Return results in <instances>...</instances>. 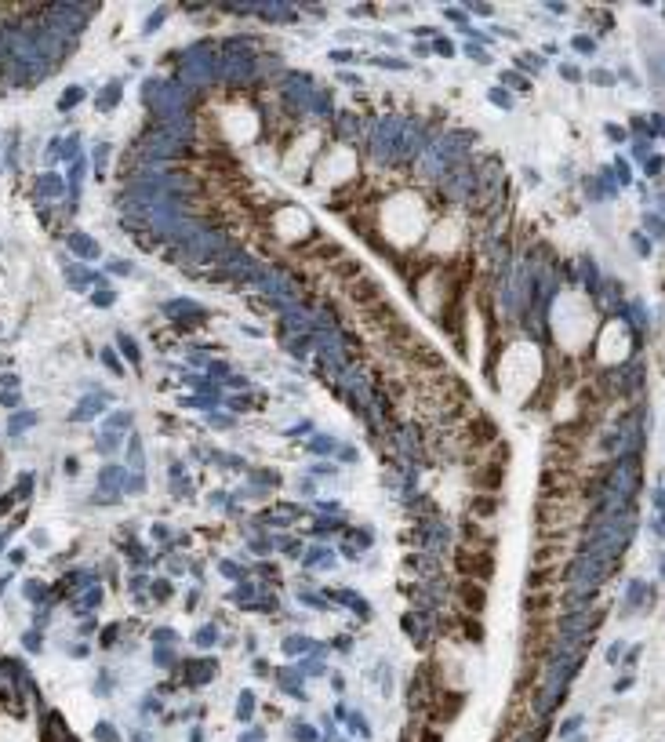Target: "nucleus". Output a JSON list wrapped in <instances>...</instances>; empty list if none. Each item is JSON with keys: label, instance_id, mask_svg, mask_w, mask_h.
I'll list each match as a JSON object with an SVG mask.
<instances>
[{"label": "nucleus", "instance_id": "obj_1", "mask_svg": "<svg viewBox=\"0 0 665 742\" xmlns=\"http://www.w3.org/2000/svg\"><path fill=\"white\" fill-rule=\"evenodd\" d=\"M455 568L465 578H473V583H483V578H491V571H495V557H491V550H473V546H462V550L455 553Z\"/></svg>", "mask_w": 665, "mask_h": 742}, {"label": "nucleus", "instance_id": "obj_2", "mask_svg": "<svg viewBox=\"0 0 665 742\" xmlns=\"http://www.w3.org/2000/svg\"><path fill=\"white\" fill-rule=\"evenodd\" d=\"M349 295H353V302H356V306H364V310H375L378 302H385V299H382V284H378V281H371V277H356V281H349Z\"/></svg>", "mask_w": 665, "mask_h": 742}, {"label": "nucleus", "instance_id": "obj_3", "mask_svg": "<svg viewBox=\"0 0 665 742\" xmlns=\"http://www.w3.org/2000/svg\"><path fill=\"white\" fill-rule=\"evenodd\" d=\"M589 437V423L586 418H571V423H563V426H556L553 429V441L560 444V448H567V451H578V444Z\"/></svg>", "mask_w": 665, "mask_h": 742}, {"label": "nucleus", "instance_id": "obj_4", "mask_svg": "<svg viewBox=\"0 0 665 742\" xmlns=\"http://www.w3.org/2000/svg\"><path fill=\"white\" fill-rule=\"evenodd\" d=\"M455 593H458V604L465 608V615H480L483 604H488V593H483V586L473 583V578H462Z\"/></svg>", "mask_w": 665, "mask_h": 742}, {"label": "nucleus", "instance_id": "obj_5", "mask_svg": "<svg viewBox=\"0 0 665 742\" xmlns=\"http://www.w3.org/2000/svg\"><path fill=\"white\" fill-rule=\"evenodd\" d=\"M473 488L480 491V495H495L498 488H502V462H483V466H476L473 470Z\"/></svg>", "mask_w": 665, "mask_h": 742}, {"label": "nucleus", "instance_id": "obj_6", "mask_svg": "<svg viewBox=\"0 0 665 742\" xmlns=\"http://www.w3.org/2000/svg\"><path fill=\"white\" fill-rule=\"evenodd\" d=\"M524 611L527 615H549V611H556V590H531V597H524Z\"/></svg>", "mask_w": 665, "mask_h": 742}, {"label": "nucleus", "instance_id": "obj_7", "mask_svg": "<svg viewBox=\"0 0 665 742\" xmlns=\"http://www.w3.org/2000/svg\"><path fill=\"white\" fill-rule=\"evenodd\" d=\"M563 560V539H545L538 542V550H534V564L538 568H553V564Z\"/></svg>", "mask_w": 665, "mask_h": 742}, {"label": "nucleus", "instance_id": "obj_8", "mask_svg": "<svg viewBox=\"0 0 665 742\" xmlns=\"http://www.w3.org/2000/svg\"><path fill=\"white\" fill-rule=\"evenodd\" d=\"M469 444H495L498 441V426L491 423V418H476V423H469Z\"/></svg>", "mask_w": 665, "mask_h": 742}, {"label": "nucleus", "instance_id": "obj_9", "mask_svg": "<svg viewBox=\"0 0 665 742\" xmlns=\"http://www.w3.org/2000/svg\"><path fill=\"white\" fill-rule=\"evenodd\" d=\"M433 709H436V713H433L436 720H455L458 709H462V695H458V691H444L440 688V699H436Z\"/></svg>", "mask_w": 665, "mask_h": 742}, {"label": "nucleus", "instance_id": "obj_10", "mask_svg": "<svg viewBox=\"0 0 665 742\" xmlns=\"http://www.w3.org/2000/svg\"><path fill=\"white\" fill-rule=\"evenodd\" d=\"M556 583H560L556 564H553V568H538V571H531V575H527V590H545V586H553V590H556Z\"/></svg>", "mask_w": 665, "mask_h": 742}, {"label": "nucleus", "instance_id": "obj_11", "mask_svg": "<svg viewBox=\"0 0 665 742\" xmlns=\"http://www.w3.org/2000/svg\"><path fill=\"white\" fill-rule=\"evenodd\" d=\"M331 273H335V277H342V281H356V277H360V262H356V259H338V262H331Z\"/></svg>", "mask_w": 665, "mask_h": 742}, {"label": "nucleus", "instance_id": "obj_12", "mask_svg": "<svg viewBox=\"0 0 665 742\" xmlns=\"http://www.w3.org/2000/svg\"><path fill=\"white\" fill-rule=\"evenodd\" d=\"M473 513L476 517H495L498 513V495H476L473 498Z\"/></svg>", "mask_w": 665, "mask_h": 742}, {"label": "nucleus", "instance_id": "obj_13", "mask_svg": "<svg viewBox=\"0 0 665 742\" xmlns=\"http://www.w3.org/2000/svg\"><path fill=\"white\" fill-rule=\"evenodd\" d=\"M458 622H462V637H465V640H480V637H483V630H480L476 615H462Z\"/></svg>", "mask_w": 665, "mask_h": 742}, {"label": "nucleus", "instance_id": "obj_14", "mask_svg": "<svg viewBox=\"0 0 665 742\" xmlns=\"http://www.w3.org/2000/svg\"><path fill=\"white\" fill-rule=\"evenodd\" d=\"M317 255H320V259H328V262H338V259H342V248L328 240V244H320V251H317Z\"/></svg>", "mask_w": 665, "mask_h": 742}, {"label": "nucleus", "instance_id": "obj_15", "mask_svg": "<svg viewBox=\"0 0 665 742\" xmlns=\"http://www.w3.org/2000/svg\"><path fill=\"white\" fill-rule=\"evenodd\" d=\"M422 742H444V739H440V732H436V728H426V732H422Z\"/></svg>", "mask_w": 665, "mask_h": 742}]
</instances>
